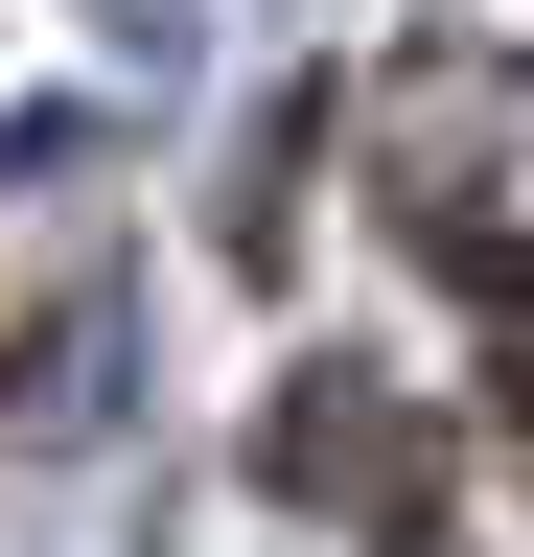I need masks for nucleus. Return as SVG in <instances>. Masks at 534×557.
<instances>
[{
	"mask_svg": "<svg viewBox=\"0 0 534 557\" xmlns=\"http://www.w3.org/2000/svg\"><path fill=\"white\" fill-rule=\"evenodd\" d=\"M488 395L534 418V256H488Z\"/></svg>",
	"mask_w": 534,
	"mask_h": 557,
	"instance_id": "f257e3e1",
	"label": "nucleus"
}]
</instances>
